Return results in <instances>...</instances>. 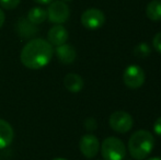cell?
Returning <instances> with one entry per match:
<instances>
[{
  "label": "cell",
  "instance_id": "7c38bea8",
  "mask_svg": "<svg viewBox=\"0 0 161 160\" xmlns=\"http://www.w3.org/2000/svg\"><path fill=\"white\" fill-rule=\"evenodd\" d=\"M64 86L68 91L72 93H78L83 88V79L77 74H67L64 78Z\"/></svg>",
  "mask_w": 161,
  "mask_h": 160
},
{
  "label": "cell",
  "instance_id": "ba28073f",
  "mask_svg": "<svg viewBox=\"0 0 161 160\" xmlns=\"http://www.w3.org/2000/svg\"><path fill=\"white\" fill-rule=\"evenodd\" d=\"M79 148L85 157L89 159L94 158L100 150V141L93 134H86L80 138Z\"/></svg>",
  "mask_w": 161,
  "mask_h": 160
},
{
  "label": "cell",
  "instance_id": "4fadbf2b",
  "mask_svg": "<svg viewBox=\"0 0 161 160\" xmlns=\"http://www.w3.org/2000/svg\"><path fill=\"white\" fill-rule=\"evenodd\" d=\"M15 30H17L18 34L21 35L22 37H32L38 31L35 24L31 23L28 19H24V18L18 20Z\"/></svg>",
  "mask_w": 161,
  "mask_h": 160
},
{
  "label": "cell",
  "instance_id": "cb8c5ba5",
  "mask_svg": "<svg viewBox=\"0 0 161 160\" xmlns=\"http://www.w3.org/2000/svg\"><path fill=\"white\" fill-rule=\"evenodd\" d=\"M53 160H67V159H65V158H55V159H53Z\"/></svg>",
  "mask_w": 161,
  "mask_h": 160
},
{
  "label": "cell",
  "instance_id": "52a82bcc",
  "mask_svg": "<svg viewBox=\"0 0 161 160\" xmlns=\"http://www.w3.org/2000/svg\"><path fill=\"white\" fill-rule=\"evenodd\" d=\"M105 22V15L101 10L97 8L87 9L81 14V23L88 30L100 29Z\"/></svg>",
  "mask_w": 161,
  "mask_h": 160
},
{
  "label": "cell",
  "instance_id": "6da1fadb",
  "mask_svg": "<svg viewBox=\"0 0 161 160\" xmlns=\"http://www.w3.org/2000/svg\"><path fill=\"white\" fill-rule=\"evenodd\" d=\"M54 55L53 45L46 40L33 39L29 41L21 51V63L30 69H41L47 66Z\"/></svg>",
  "mask_w": 161,
  "mask_h": 160
},
{
  "label": "cell",
  "instance_id": "7a4b0ae2",
  "mask_svg": "<svg viewBox=\"0 0 161 160\" xmlns=\"http://www.w3.org/2000/svg\"><path fill=\"white\" fill-rule=\"evenodd\" d=\"M155 137L150 132L140 130L135 132L128 141V152L136 160H144L155 147Z\"/></svg>",
  "mask_w": 161,
  "mask_h": 160
},
{
  "label": "cell",
  "instance_id": "277c9868",
  "mask_svg": "<svg viewBox=\"0 0 161 160\" xmlns=\"http://www.w3.org/2000/svg\"><path fill=\"white\" fill-rule=\"evenodd\" d=\"M47 19L55 24H63L70 15L69 7L63 0H55L49 3L47 8Z\"/></svg>",
  "mask_w": 161,
  "mask_h": 160
},
{
  "label": "cell",
  "instance_id": "9a60e30c",
  "mask_svg": "<svg viewBox=\"0 0 161 160\" xmlns=\"http://www.w3.org/2000/svg\"><path fill=\"white\" fill-rule=\"evenodd\" d=\"M146 15L151 21H160L161 20V1L153 0L146 7Z\"/></svg>",
  "mask_w": 161,
  "mask_h": 160
},
{
  "label": "cell",
  "instance_id": "9c48e42d",
  "mask_svg": "<svg viewBox=\"0 0 161 160\" xmlns=\"http://www.w3.org/2000/svg\"><path fill=\"white\" fill-rule=\"evenodd\" d=\"M68 31L66 30L65 26H63L62 24H56L53 28H51V30L48 31V34H47V39L48 42L52 45H55V46H59L63 45L67 42L68 40Z\"/></svg>",
  "mask_w": 161,
  "mask_h": 160
},
{
  "label": "cell",
  "instance_id": "8fae6325",
  "mask_svg": "<svg viewBox=\"0 0 161 160\" xmlns=\"http://www.w3.org/2000/svg\"><path fill=\"white\" fill-rule=\"evenodd\" d=\"M13 137H14V132L10 123L0 119V149L8 147L12 143Z\"/></svg>",
  "mask_w": 161,
  "mask_h": 160
},
{
  "label": "cell",
  "instance_id": "5bb4252c",
  "mask_svg": "<svg viewBox=\"0 0 161 160\" xmlns=\"http://www.w3.org/2000/svg\"><path fill=\"white\" fill-rule=\"evenodd\" d=\"M26 19L31 23L37 25V24L43 23L47 19V11L45 9H43L42 7H33L32 9L29 10Z\"/></svg>",
  "mask_w": 161,
  "mask_h": 160
},
{
  "label": "cell",
  "instance_id": "30bf717a",
  "mask_svg": "<svg viewBox=\"0 0 161 160\" xmlns=\"http://www.w3.org/2000/svg\"><path fill=\"white\" fill-rule=\"evenodd\" d=\"M55 53L58 60L64 65H69L74 63L77 56L76 49L74 48V46L66 44V43L63 45H59V46H56Z\"/></svg>",
  "mask_w": 161,
  "mask_h": 160
},
{
  "label": "cell",
  "instance_id": "5b68a950",
  "mask_svg": "<svg viewBox=\"0 0 161 160\" xmlns=\"http://www.w3.org/2000/svg\"><path fill=\"white\" fill-rule=\"evenodd\" d=\"M108 124L114 132L125 134V133L131 130L134 120L130 114L127 113V112L115 111L114 113L111 114L110 119H108Z\"/></svg>",
  "mask_w": 161,
  "mask_h": 160
},
{
  "label": "cell",
  "instance_id": "ac0fdd59",
  "mask_svg": "<svg viewBox=\"0 0 161 160\" xmlns=\"http://www.w3.org/2000/svg\"><path fill=\"white\" fill-rule=\"evenodd\" d=\"M153 46L158 53L161 54V32L157 33L153 39Z\"/></svg>",
  "mask_w": 161,
  "mask_h": 160
},
{
  "label": "cell",
  "instance_id": "ffe728a7",
  "mask_svg": "<svg viewBox=\"0 0 161 160\" xmlns=\"http://www.w3.org/2000/svg\"><path fill=\"white\" fill-rule=\"evenodd\" d=\"M153 130H155V133L158 136L161 137V116L158 118L153 123Z\"/></svg>",
  "mask_w": 161,
  "mask_h": 160
},
{
  "label": "cell",
  "instance_id": "44dd1931",
  "mask_svg": "<svg viewBox=\"0 0 161 160\" xmlns=\"http://www.w3.org/2000/svg\"><path fill=\"white\" fill-rule=\"evenodd\" d=\"M4 20H6V15H4V12L0 9V29H1V26L3 25L4 23Z\"/></svg>",
  "mask_w": 161,
  "mask_h": 160
},
{
  "label": "cell",
  "instance_id": "7402d4cb",
  "mask_svg": "<svg viewBox=\"0 0 161 160\" xmlns=\"http://www.w3.org/2000/svg\"><path fill=\"white\" fill-rule=\"evenodd\" d=\"M35 1L36 3H40V4H49L53 0H33Z\"/></svg>",
  "mask_w": 161,
  "mask_h": 160
},
{
  "label": "cell",
  "instance_id": "603a6c76",
  "mask_svg": "<svg viewBox=\"0 0 161 160\" xmlns=\"http://www.w3.org/2000/svg\"><path fill=\"white\" fill-rule=\"evenodd\" d=\"M147 160H161V157H153V158H149Z\"/></svg>",
  "mask_w": 161,
  "mask_h": 160
},
{
  "label": "cell",
  "instance_id": "d4e9b609",
  "mask_svg": "<svg viewBox=\"0 0 161 160\" xmlns=\"http://www.w3.org/2000/svg\"><path fill=\"white\" fill-rule=\"evenodd\" d=\"M63 1H65V2H68V1H72V0H63Z\"/></svg>",
  "mask_w": 161,
  "mask_h": 160
},
{
  "label": "cell",
  "instance_id": "8992f818",
  "mask_svg": "<svg viewBox=\"0 0 161 160\" xmlns=\"http://www.w3.org/2000/svg\"><path fill=\"white\" fill-rule=\"evenodd\" d=\"M146 75L142 67L137 65H130L126 67L123 74V81L129 89H138L145 82Z\"/></svg>",
  "mask_w": 161,
  "mask_h": 160
},
{
  "label": "cell",
  "instance_id": "2e32d148",
  "mask_svg": "<svg viewBox=\"0 0 161 160\" xmlns=\"http://www.w3.org/2000/svg\"><path fill=\"white\" fill-rule=\"evenodd\" d=\"M134 53H135V55H137L138 57L144 58V57H147V56L150 55L151 49L148 44H146V43H140V44H138L137 46L135 47Z\"/></svg>",
  "mask_w": 161,
  "mask_h": 160
},
{
  "label": "cell",
  "instance_id": "3957f363",
  "mask_svg": "<svg viewBox=\"0 0 161 160\" xmlns=\"http://www.w3.org/2000/svg\"><path fill=\"white\" fill-rule=\"evenodd\" d=\"M101 154L104 160H123L126 156V146L117 137H108L102 143Z\"/></svg>",
  "mask_w": 161,
  "mask_h": 160
},
{
  "label": "cell",
  "instance_id": "d6986e66",
  "mask_svg": "<svg viewBox=\"0 0 161 160\" xmlns=\"http://www.w3.org/2000/svg\"><path fill=\"white\" fill-rule=\"evenodd\" d=\"M85 125H86V128H87V130H94L97 128V122H96V120H93V119L90 118V119H88V120L86 121Z\"/></svg>",
  "mask_w": 161,
  "mask_h": 160
},
{
  "label": "cell",
  "instance_id": "e0dca14e",
  "mask_svg": "<svg viewBox=\"0 0 161 160\" xmlns=\"http://www.w3.org/2000/svg\"><path fill=\"white\" fill-rule=\"evenodd\" d=\"M20 2L21 0H0V6L7 10H13L19 6Z\"/></svg>",
  "mask_w": 161,
  "mask_h": 160
}]
</instances>
